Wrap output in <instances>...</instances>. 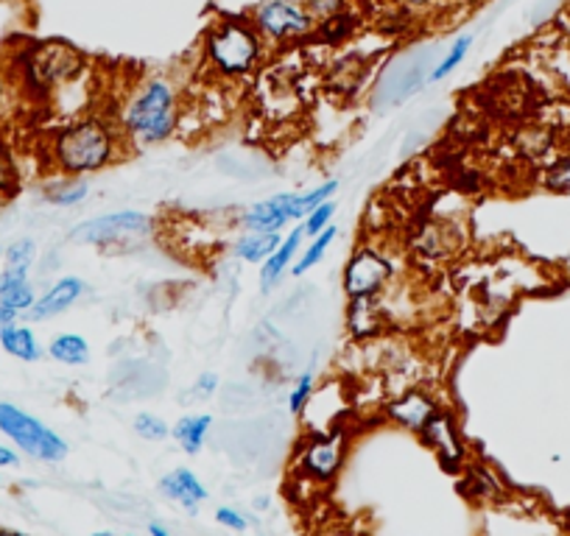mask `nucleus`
Returning <instances> with one entry per match:
<instances>
[{"label":"nucleus","instance_id":"obj_38","mask_svg":"<svg viewBox=\"0 0 570 536\" xmlns=\"http://www.w3.org/2000/svg\"><path fill=\"white\" fill-rule=\"evenodd\" d=\"M20 319H23V316H20L18 310L7 308V305L0 302V327H9V325H14V321H20Z\"/></svg>","mask_w":570,"mask_h":536},{"label":"nucleus","instance_id":"obj_18","mask_svg":"<svg viewBox=\"0 0 570 536\" xmlns=\"http://www.w3.org/2000/svg\"><path fill=\"white\" fill-rule=\"evenodd\" d=\"M464 497L475 503H492L501 500L503 497V484L501 478L495 475V469L490 464L481 461H470L462 473V484H459Z\"/></svg>","mask_w":570,"mask_h":536},{"label":"nucleus","instance_id":"obj_7","mask_svg":"<svg viewBox=\"0 0 570 536\" xmlns=\"http://www.w3.org/2000/svg\"><path fill=\"white\" fill-rule=\"evenodd\" d=\"M350 456L347 428L305 430L294 447V475L311 486H331L342 475Z\"/></svg>","mask_w":570,"mask_h":536},{"label":"nucleus","instance_id":"obj_3","mask_svg":"<svg viewBox=\"0 0 570 536\" xmlns=\"http://www.w3.org/2000/svg\"><path fill=\"white\" fill-rule=\"evenodd\" d=\"M87 70L85 53L76 51L68 42H35L26 46L14 59V73H18L23 92L35 96L37 101L57 96L65 87L73 85Z\"/></svg>","mask_w":570,"mask_h":536},{"label":"nucleus","instance_id":"obj_9","mask_svg":"<svg viewBox=\"0 0 570 536\" xmlns=\"http://www.w3.org/2000/svg\"><path fill=\"white\" fill-rule=\"evenodd\" d=\"M397 277L392 257L375 244H361L342 271V291L350 299H381Z\"/></svg>","mask_w":570,"mask_h":536},{"label":"nucleus","instance_id":"obj_32","mask_svg":"<svg viewBox=\"0 0 570 536\" xmlns=\"http://www.w3.org/2000/svg\"><path fill=\"white\" fill-rule=\"evenodd\" d=\"M216 523L222 525V528L233 530V534H244V530L249 528V519H246V514H240L238 508H233V506H218Z\"/></svg>","mask_w":570,"mask_h":536},{"label":"nucleus","instance_id":"obj_8","mask_svg":"<svg viewBox=\"0 0 570 536\" xmlns=\"http://www.w3.org/2000/svg\"><path fill=\"white\" fill-rule=\"evenodd\" d=\"M155 229L157 221L149 212L115 210L76 224L68 232V240L81 246H98V249H115V246L142 244L155 235Z\"/></svg>","mask_w":570,"mask_h":536},{"label":"nucleus","instance_id":"obj_15","mask_svg":"<svg viewBox=\"0 0 570 536\" xmlns=\"http://www.w3.org/2000/svg\"><path fill=\"white\" fill-rule=\"evenodd\" d=\"M305 240L308 238H305L303 224H297V227L288 229V235H283V240H279V246L274 249V255L263 262L261 275H257V282H261L263 294L274 291V288L283 282L285 275H292V266L299 257V251H303Z\"/></svg>","mask_w":570,"mask_h":536},{"label":"nucleus","instance_id":"obj_41","mask_svg":"<svg viewBox=\"0 0 570 536\" xmlns=\"http://www.w3.org/2000/svg\"><path fill=\"white\" fill-rule=\"evenodd\" d=\"M0 536H31V534H26V530H18V528H0Z\"/></svg>","mask_w":570,"mask_h":536},{"label":"nucleus","instance_id":"obj_42","mask_svg":"<svg viewBox=\"0 0 570 536\" xmlns=\"http://www.w3.org/2000/svg\"><path fill=\"white\" fill-rule=\"evenodd\" d=\"M90 536H115L112 530H96V534H90Z\"/></svg>","mask_w":570,"mask_h":536},{"label":"nucleus","instance_id":"obj_27","mask_svg":"<svg viewBox=\"0 0 570 536\" xmlns=\"http://www.w3.org/2000/svg\"><path fill=\"white\" fill-rule=\"evenodd\" d=\"M18 185H20L18 160H14L12 149L0 140V199L12 196L14 190H18Z\"/></svg>","mask_w":570,"mask_h":536},{"label":"nucleus","instance_id":"obj_12","mask_svg":"<svg viewBox=\"0 0 570 536\" xmlns=\"http://www.w3.org/2000/svg\"><path fill=\"white\" fill-rule=\"evenodd\" d=\"M442 408V403L436 399L434 391H428L425 386H411L405 391H400L397 397H392L383 406V417L392 425H397L405 434L420 436L422 428L431 423L436 411Z\"/></svg>","mask_w":570,"mask_h":536},{"label":"nucleus","instance_id":"obj_31","mask_svg":"<svg viewBox=\"0 0 570 536\" xmlns=\"http://www.w3.org/2000/svg\"><path fill=\"white\" fill-rule=\"evenodd\" d=\"M305 7L316 18V23H325V20L347 12V0H305Z\"/></svg>","mask_w":570,"mask_h":536},{"label":"nucleus","instance_id":"obj_26","mask_svg":"<svg viewBox=\"0 0 570 536\" xmlns=\"http://www.w3.org/2000/svg\"><path fill=\"white\" fill-rule=\"evenodd\" d=\"M316 386H320V380H316L314 371H303V375L294 380V386L288 388V399H285V403H288V411H292L294 417H299V414L305 411V406H308L311 397H314Z\"/></svg>","mask_w":570,"mask_h":536},{"label":"nucleus","instance_id":"obj_24","mask_svg":"<svg viewBox=\"0 0 570 536\" xmlns=\"http://www.w3.org/2000/svg\"><path fill=\"white\" fill-rule=\"evenodd\" d=\"M470 48H473V34L459 37V40L453 42L451 48H448V53H445V57H442V62L436 64L434 70H431V76H428V81H431V85H436V81L448 79V76H451L453 70H456L459 64H462L464 59H468Z\"/></svg>","mask_w":570,"mask_h":536},{"label":"nucleus","instance_id":"obj_22","mask_svg":"<svg viewBox=\"0 0 570 536\" xmlns=\"http://www.w3.org/2000/svg\"><path fill=\"white\" fill-rule=\"evenodd\" d=\"M283 235H274V232H240L238 238L233 240V255L238 257L240 262L263 266V262H266L268 257L274 255V249H277V246H279Z\"/></svg>","mask_w":570,"mask_h":536},{"label":"nucleus","instance_id":"obj_10","mask_svg":"<svg viewBox=\"0 0 570 536\" xmlns=\"http://www.w3.org/2000/svg\"><path fill=\"white\" fill-rule=\"evenodd\" d=\"M249 20L261 31L263 40L274 46L308 40L320 26L305 7V0H263L249 14Z\"/></svg>","mask_w":570,"mask_h":536},{"label":"nucleus","instance_id":"obj_16","mask_svg":"<svg viewBox=\"0 0 570 536\" xmlns=\"http://www.w3.org/2000/svg\"><path fill=\"white\" fill-rule=\"evenodd\" d=\"M389 327V310L381 299H350L347 330L355 341H375Z\"/></svg>","mask_w":570,"mask_h":536},{"label":"nucleus","instance_id":"obj_20","mask_svg":"<svg viewBox=\"0 0 570 536\" xmlns=\"http://www.w3.org/2000/svg\"><path fill=\"white\" fill-rule=\"evenodd\" d=\"M213 417L210 414H185L183 419L171 425V436L179 447H183L185 456H199L207 445V436H210Z\"/></svg>","mask_w":570,"mask_h":536},{"label":"nucleus","instance_id":"obj_28","mask_svg":"<svg viewBox=\"0 0 570 536\" xmlns=\"http://www.w3.org/2000/svg\"><path fill=\"white\" fill-rule=\"evenodd\" d=\"M336 210H338V201L336 199L322 201V205L316 207V210H311L308 216H305V221H303L305 238H314V235L325 232V229L333 224V218H336Z\"/></svg>","mask_w":570,"mask_h":536},{"label":"nucleus","instance_id":"obj_29","mask_svg":"<svg viewBox=\"0 0 570 536\" xmlns=\"http://www.w3.org/2000/svg\"><path fill=\"white\" fill-rule=\"evenodd\" d=\"M37 260V240L35 238H18L12 244L3 246V262L7 266H35Z\"/></svg>","mask_w":570,"mask_h":536},{"label":"nucleus","instance_id":"obj_36","mask_svg":"<svg viewBox=\"0 0 570 536\" xmlns=\"http://www.w3.org/2000/svg\"><path fill=\"white\" fill-rule=\"evenodd\" d=\"M551 185H557V188H570V166L557 168V171L551 173Z\"/></svg>","mask_w":570,"mask_h":536},{"label":"nucleus","instance_id":"obj_35","mask_svg":"<svg viewBox=\"0 0 570 536\" xmlns=\"http://www.w3.org/2000/svg\"><path fill=\"white\" fill-rule=\"evenodd\" d=\"M20 467V453L12 445L0 441V469H18Z\"/></svg>","mask_w":570,"mask_h":536},{"label":"nucleus","instance_id":"obj_34","mask_svg":"<svg viewBox=\"0 0 570 536\" xmlns=\"http://www.w3.org/2000/svg\"><path fill=\"white\" fill-rule=\"evenodd\" d=\"M218 375L216 371H205V375H199L196 377V383H194V388H190V394H196V397L199 399H210L213 394L218 391Z\"/></svg>","mask_w":570,"mask_h":536},{"label":"nucleus","instance_id":"obj_2","mask_svg":"<svg viewBox=\"0 0 570 536\" xmlns=\"http://www.w3.org/2000/svg\"><path fill=\"white\" fill-rule=\"evenodd\" d=\"M115 120L124 131L126 143H135L140 149L166 143L177 135L179 120H183L179 90L163 76H151L131 90Z\"/></svg>","mask_w":570,"mask_h":536},{"label":"nucleus","instance_id":"obj_1","mask_svg":"<svg viewBox=\"0 0 570 536\" xmlns=\"http://www.w3.org/2000/svg\"><path fill=\"white\" fill-rule=\"evenodd\" d=\"M126 138L118 120L107 115H81L59 126L48 140V166L62 177H92L124 157Z\"/></svg>","mask_w":570,"mask_h":536},{"label":"nucleus","instance_id":"obj_21","mask_svg":"<svg viewBox=\"0 0 570 536\" xmlns=\"http://www.w3.org/2000/svg\"><path fill=\"white\" fill-rule=\"evenodd\" d=\"M46 355L51 360H57V364L76 369V366L90 364L92 349H90V341H87L85 336H79V332H57V336L48 341Z\"/></svg>","mask_w":570,"mask_h":536},{"label":"nucleus","instance_id":"obj_45","mask_svg":"<svg viewBox=\"0 0 570 536\" xmlns=\"http://www.w3.org/2000/svg\"><path fill=\"white\" fill-rule=\"evenodd\" d=\"M0 528H3V525H0Z\"/></svg>","mask_w":570,"mask_h":536},{"label":"nucleus","instance_id":"obj_6","mask_svg":"<svg viewBox=\"0 0 570 536\" xmlns=\"http://www.w3.org/2000/svg\"><path fill=\"white\" fill-rule=\"evenodd\" d=\"M0 436L31 461L62 464L68 458L70 445L40 417L29 414L26 408L14 406L9 399H0Z\"/></svg>","mask_w":570,"mask_h":536},{"label":"nucleus","instance_id":"obj_11","mask_svg":"<svg viewBox=\"0 0 570 536\" xmlns=\"http://www.w3.org/2000/svg\"><path fill=\"white\" fill-rule=\"evenodd\" d=\"M420 441L434 453L436 461L442 464V469L451 475H462L464 467L470 464V450L468 441H464L462 425L453 408L442 406L440 411L431 417V423L422 428Z\"/></svg>","mask_w":570,"mask_h":536},{"label":"nucleus","instance_id":"obj_33","mask_svg":"<svg viewBox=\"0 0 570 536\" xmlns=\"http://www.w3.org/2000/svg\"><path fill=\"white\" fill-rule=\"evenodd\" d=\"M31 280V268L29 266H3L0 268V297L7 291H12L20 282Z\"/></svg>","mask_w":570,"mask_h":536},{"label":"nucleus","instance_id":"obj_44","mask_svg":"<svg viewBox=\"0 0 570 536\" xmlns=\"http://www.w3.org/2000/svg\"><path fill=\"white\" fill-rule=\"evenodd\" d=\"M0 257H3V246H0Z\"/></svg>","mask_w":570,"mask_h":536},{"label":"nucleus","instance_id":"obj_4","mask_svg":"<svg viewBox=\"0 0 570 536\" xmlns=\"http://www.w3.org/2000/svg\"><path fill=\"white\" fill-rule=\"evenodd\" d=\"M266 57V40L249 18H222L205 37V59L227 81L249 79Z\"/></svg>","mask_w":570,"mask_h":536},{"label":"nucleus","instance_id":"obj_5","mask_svg":"<svg viewBox=\"0 0 570 536\" xmlns=\"http://www.w3.org/2000/svg\"><path fill=\"white\" fill-rule=\"evenodd\" d=\"M338 179H325L322 185L303 190V193H277L266 201L246 207L238 216V224L244 232H274L283 235L285 229H292L297 221H305L311 210L322 205V201L336 199Z\"/></svg>","mask_w":570,"mask_h":536},{"label":"nucleus","instance_id":"obj_13","mask_svg":"<svg viewBox=\"0 0 570 536\" xmlns=\"http://www.w3.org/2000/svg\"><path fill=\"white\" fill-rule=\"evenodd\" d=\"M87 291H90V286H87L81 277L76 275L59 277V280H53L51 286L37 297L35 308H31L23 319L29 321V325H42V321L57 319V316L68 314L70 308H76V305L87 297Z\"/></svg>","mask_w":570,"mask_h":536},{"label":"nucleus","instance_id":"obj_23","mask_svg":"<svg viewBox=\"0 0 570 536\" xmlns=\"http://www.w3.org/2000/svg\"><path fill=\"white\" fill-rule=\"evenodd\" d=\"M336 238H338V227L336 224H331L325 232H320V235H314V238L305 240L303 251H299V257L294 260V266H292V277H303V275H308L311 268L320 266Z\"/></svg>","mask_w":570,"mask_h":536},{"label":"nucleus","instance_id":"obj_14","mask_svg":"<svg viewBox=\"0 0 570 536\" xmlns=\"http://www.w3.org/2000/svg\"><path fill=\"white\" fill-rule=\"evenodd\" d=\"M157 489H160V495L166 497V500L177 503L179 508H185V514H190V517L199 514L202 503L210 500V492H207L205 480L188 467H177L171 469V473L163 475Z\"/></svg>","mask_w":570,"mask_h":536},{"label":"nucleus","instance_id":"obj_37","mask_svg":"<svg viewBox=\"0 0 570 536\" xmlns=\"http://www.w3.org/2000/svg\"><path fill=\"white\" fill-rule=\"evenodd\" d=\"M9 92H12V87H9V76H7V68L0 64V109L7 107L9 101Z\"/></svg>","mask_w":570,"mask_h":536},{"label":"nucleus","instance_id":"obj_17","mask_svg":"<svg viewBox=\"0 0 570 536\" xmlns=\"http://www.w3.org/2000/svg\"><path fill=\"white\" fill-rule=\"evenodd\" d=\"M0 349L20 364H37V360L46 358V347L35 332V325L23 319L9 327H0Z\"/></svg>","mask_w":570,"mask_h":536},{"label":"nucleus","instance_id":"obj_19","mask_svg":"<svg viewBox=\"0 0 570 536\" xmlns=\"http://www.w3.org/2000/svg\"><path fill=\"white\" fill-rule=\"evenodd\" d=\"M42 196L51 207H62V210H73V207L85 205L90 196V179L85 177H62L53 173L46 185H42Z\"/></svg>","mask_w":570,"mask_h":536},{"label":"nucleus","instance_id":"obj_39","mask_svg":"<svg viewBox=\"0 0 570 536\" xmlns=\"http://www.w3.org/2000/svg\"><path fill=\"white\" fill-rule=\"evenodd\" d=\"M394 3H400V7L405 9H431L436 7L440 0H394Z\"/></svg>","mask_w":570,"mask_h":536},{"label":"nucleus","instance_id":"obj_30","mask_svg":"<svg viewBox=\"0 0 570 536\" xmlns=\"http://www.w3.org/2000/svg\"><path fill=\"white\" fill-rule=\"evenodd\" d=\"M37 297H40V294H37V286L29 280V282H20V286H14L12 291L3 294V297H0V302L7 305V308L18 310L20 316H26L31 308H35Z\"/></svg>","mask_w":570,"mask_h":536},{"label":"nucleus","instance_id":"obj_43","mask_svg":"<svg viewBox=\"0 0 570 536\" xmlns=\"http://www.w3.org/2000/svg\"><path fill=\"white\" fill-rule=\"evenodd\" d=\"M115 536H137V534H115Z\"/></svg>","mask_w":570,"mask_h":536},{"label":"nucleus","instance_id":"obj_25","mask_svg":"<svg viewBox=\"0 0 570 536\" xmlns=\"http://www.w3.org/2000/svg\"><path fill=\"white\" fill-rule=\"evenodd\" d=\"M131 430H135L142 441H166L168 436H171V425L151 411L137 414V417L131 419Z\"/></svg>","mask_w":570,"mask_h":536},{"label":"nucleus","instance_id":"obj_40","mask_svg":"<svg viewBox=\"0 0 570 536\" xmlns=\"http://www.w3.org/2000/svg\"><path fill=\"white\" fill-rule=\"evenodd\" d=\"M149 536H174V534H171V530H168V525L149 523Z\"/></svg>","mask_w":570,"mask_h":536}]
</instances>
